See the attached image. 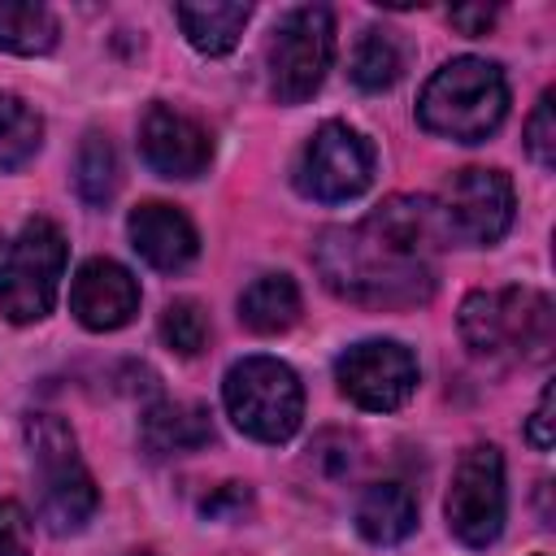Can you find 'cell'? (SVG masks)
<instances>
[{
  "label": "cell",
  "mask_w": 556,
  "mask_h": 556,
  "mask_svg": "<svg viewBox=\"0 0 556 556\" xmlns=\"http://www.w3.org/2000/svg\"><path fill=\"white\" fill-rule=\"evenodd\" d=\"M443 230L434 200L391 195L356 226H334L321 235L313 261L321 282L365 308H417L434 295V252Z\"/></svg>",
  "instance_id": "1"
},
{
  "label": "cell",
  "mask_w": 556,
  "mask_h": 556,
  "mask_svg": "<svg viewBox=\"0 0 556 556\" xmlns=\"http://www.w3.org/2000/svg\"><path fill=\"white\" fill-rule=\"evenodd\" d=\"M508 113V83L495 61L456 56L430 74L417 100V122L456 143H482Z\"/></svg>",
  "instance_id": "2"
},
{
  "label": "cell",
  "mask_w": 556,
  "mask_h": 556,
  "mask_svg": "<svg viewBox=\"0 0 556 556\" xmlns=\"http://www.w3.org/2000/svg\"><path fill=\"white\" fill-rule=\"evenodd\" d=\"M460 339L478 361H543L552 352V300L534 287L473 291L460 304Z\"/></svg>",
  "instance_id": "3"
},
{
  "label": "cell",
  "mask_w": 556,
  "mask_h": 556,
  "mask_svg": "<svg viewBox=\"0 0 556 556\" xmlns=\"http://www.w3.org/2000/svg\"><path fill=\"white\" fill-rule=\"evenodd\" d=\"M26 452L39 486V521L52 534H78L96 517L100 491L78 456L74 430L52 413H35L26 421Z\"/></svg>",
  "instance_id": "4"
},
{
  "label": "cell",
  "mask_w": 556,
  "mask_h": 556,
  "mask_svg": "<svg viewBox=\"0 0 556 556\" xmlns=\"http://www.w3.org/2000/svg\"><path fill=\"white\" fill-rule=\"evenodd\" d=\"M222 400H226L230 421L261 443H287L304 417V387H300L295 369L278 356L235 361L226 369Z\"/></svg>",
  "instance_id": "5"
},
{
  "label": "cell",
  "mask_w": 556,
  "mask_h": 556,
  "mask_svg": "<svg viewBox=\"0 0 556 556\" xmlns=\"http://www.w3.org/2000/svg\"><path fill=\"white\" fill-rule=\"evenodd\" d=\"M61 274H65V235L48 217L26 222L0 269V313L13 326L43 321L56 304Z\"/></svg>",
  "instance_id": "6"
},
{
  "label": "cell",
  "mask_w": 556,
  "mask_h": 556,
  "mask_svg": "<svg viewBox=\"0 0 556 556\" xmlns=\"http://www.w3.org/2000/svg\"><path fill=\"white\" fill-rule=\"evenodd\" d=\"M434 217L443 230V243H460V248H491L504 239V230L513 226V182L504 169H486V165H469L456 169L439 200H434Z\"/></svg>",
  "instance_id": "7"
},
{
  "label": "cell",
  "mask_w": 556,
  "mask_h": 556,
  "mask_svg": "<svg viewBox=\"0 0 556 556\" xmlns=\"http://www.w3.org/2000/svg\"><path fill=\"white\" fill-rule=\"evenodd\" d=\"M334 61V13L326 4L291 9L269 43V87L278 104H304Z\"/></svg>",
  "instance_id": "8"
},
{
  "label": "cell",
  "mask_w": 556,
  "mask_h": 556,
  "mask_svg": "<svg viewBox=\"0 0 556 556\" xmlns=\"http://www.w3.org/2000/svg\"><path fill=\"white\" fill-rule=\"evenodd\" d=\"M447 530L465 547H491L504 530L508 513V491H504V456L491 443H473L460 452L452 469V491H447Z\"/></svg>",
  "instance_id": "9"
},
{
  "label": "cell",
  "mask_w": 556,
  "mask_h": 556,
  "mask_svg": "<svg viewBox=\"0 0 556 556\" xmlns=\"http://www.w3.org/2000/svg\"><path fill=\"white\" fill-rule=\"evenodd\" d=\"M374 182V148L348 122H321L300 152L295 187L321 204H348Z\"/></svg>",
  "instance_id": "10"
},
{
  "label": "cell",
  "mask_w": 556,
  "mask_h": 556,
  "mask_svg": "<svg viewBox=\"0 0 556 556\" xmlns=\"http://www.w3.org/2000/svg\"><path fill=\"white\" fill-rule=\"evenodd\" d=\"M339 391L365 413H395L417 391V361L395 339H361L334 361Z\"/></svg>",
  "instance_id": "11"
},
{
  "label": "cell",
  "mask_w": 556,
  "mask_h": 556,
  "mask_svg": "<svg viewBox=\"0 0 556 556\" xmlns=\"http://www.w3.org/2000/svg\"><path fill=\"white\" fill-rule=\"evenodd\" d=\"M139 152L161 178H195L208 169L213 139L195 117L169 104H148L139 117Z\"/></svg>",
  "instance_id": "12"
},
{
  "label": "cell",
  "mask_w": 556,
  "mask_h": 556,
  "mask_svg": "<svg viewBox=\"0 0 556 556\" xmlns=\"http://www.w3.org/2000/svg\"><path fill=\"white\" fill-rule=\"evenodd\" d=\"M70 313L87 330H122L139 313V282L113 256H91L78 265L70 287Z\"/></svg>",
  "instance_id": "13"
},
{
  "label": "cell",
  "mask_w": 556,
  "mask_h": 556,
  "mask_svg": "<svg viewBox=\"0 0 556 556\" xmlns=\"http://www.w3.org/2000/svg\"><path fill=\"white\" fill-rule=\"evenodd\" d=\"M126 230H130V243L135 252L152 265V269H165V274H178L195 261L200 252V235L191 226V217L165 200H148L139 204L130 217H126Z\"/></svg>",
  "instance_id": "14"
},
{
  "label": "cell",
  "mask_w": 556,
  "mask_h": 556,
  "mask_svg": "<svg viewBox=\"0 0 556 556\" xmlns=\"http://www.w3.org/2000/svg\"><path fill=\"white\" fill-rule=\"evenodd\" d=\"M356 530L374 547L404 543L417 530V500L404 482H374L356 500Z\"/></svg>",
  "instance_id": "15"
},
{
  "label": "cell",
  "mask_w": 556,
  "mask_h": 556,
  "mask_svg": "<svg viewBox=\"0 0 556 556\" xmlns=\"http://www.w3.org/2000/svg\"><path fill=\"white\" fill-rule=\"evenodd\" d=\"M139 434L152 456H178V452H195V447L213 443V421H208V408H200V404L161 400L143 413Z\"/></svg>",
  "instance_id": "16"
},
{
  "label": "cell",
  "mask_w": 556,
  "mask_h": 556,
  "mask_svg": "<svg viewBox=\"0 0 556 556\" xmlns=\"http://www.w3.org/2000/svg\"><path fill=\"white\" fill-rule=\"evenodd\" d=\"M300 317V287L287 274H261L239 295V321L256 334H282Z\"/></svg>",
  "instance_id": "17"
},
{
  "label": "cell",
  "mask_w": 556,
  "mask_h": 556,
  "mask_svg": "<svg viewBox=\"0 0 556 556\" xmlns=\"http://www.w3.org/2000/svg\"><path fill=\"white\" fill-rule=\"evenodd\" d=\"M174 17H178V26H182V35L195 52L226 56L239 43L252 9L248 4H178Z\"/></svg>",
  "instance_id": "18"
},
{
  "label": "cell",
  "mask_w": 556,
  "mask_h": 556,
  "mask_svg": "<svg viewBox=\"0 0 556 556\" xmlns=\"http://www.w3.org/2000/svg\"><path fill=\"white\" fill-rule=\"evenodd\" d=\"M56 17L48 4L35 0H0V52L17 56H43L56 48Z\"/></svg>",
  "instance_id": "19"
},
{
  "label": "cell",
  "mask_w": 556,
  "mask_h": 556,
  "mask_svg": "<svg viewBox=\"0 0 556 556\" xmlns=\"http://www.w3.org/2000/svg\"><path fill=\"white\" fill-rule=\"evenodd\" d=\"M404 74V43L387 26H369L352 52V83L361 91H387Z\"/></svg>",
  "instance_id": "20"
},
{
  "label": "cell",
  "mask_w": 556,
  "mask_h": 556,
  "mask_svg": "<svg viewBox=\"0 0 556 556\" xmlns=\"http://www.w3.org/2000/svg\"><path fill=\"white\" fill-rule=\"evenodd\" d=\"M43 143V117L13 91H0V169H22Z\"/></svg>",
  "instance_id": "21"
},
{
  "label": "cell",
  "mask_w": 556,
  "mask_h": 556,
  "mask_svg": "<svg viewBox=\"0 0 556 556\" xmlns=\"http://www.w3.org/2000/svg\"><path fill=\"white\" fill-rule=\"evenodd\" d=\"M74 187L83 195V204L100 208L113 200L117 191V152L113 143L100 135V130H87L83 143H78V156H74Z\"/></svg>",
  "instance_id": "22"
},
{
  "label": "cell",
  "mask_w": 556,
  "mask_h": 556,
  "mask_svg": "<svg viewBox=\"0 0 556 556\" xmlns=\"http://www.w3.org/2000/svg\"><path fill=\"white\" fill-rule=\"evenodd\" d=\"M161 339L178 356H200L204 343H208V317H204V308L195 300L165 304V313H161Z\"/></svg>",
  "instance_id": "23"
},
{
  "label": "cell",
  "mask_w": 556,
  "mask_h": 556,
  "mask_svg": "<svg viewBox=\"0 0 556 556\" xmlns=\"http://www.w3.org/2000/svg\"><path fill=\"white\" fill-rule=\"evenodd\" d=\"M526 152L534 156V165L552 169L556 165V96L543 91L530 122H526Z\"/></svg>",
  "instance_id": "24"
},
{
  "label": "cell",
  "mask_w": 556,
  "mask_h": 556,
  "mask_svg": "<svg viewBox=\"0 0 556 556\" xmlns=\"http://www.w3.org/2000/svg\"><path fill=\"white\" fill-rule=\"evenodd\" d=\"M0 556H30V517L13 500H0Z\"/></svg>",
  "instance_id": "25"
},
{
  "label": "cell",
  "mask_w": 556,
  "mask_h": 556,
  "mask_svg": "<svg viewBox=\"0 0 556 556\" xmlns=\"http://www.w3.org/2000/svg\"><path fill=\"white\" fill-rule=\"evenodd\" d=\"M526 439L539 447V452H547L552 447V382L539 391V404H534V417L526 421Z\"/></svg>",
  "instance_id": "26"
},
{
  "label": "cell",
  "mask_w": 556,
  "mask_h": 556,
  "mask_svg": "<svg viewBox=\"0 0 556 556\" xmlns=\"http://www.w3.org/2000/svg\"><path fill=\"white\" fill-rule=\"evenodd\" d=\"M495 22V9L473 4V9H452V26H460L465 35H486V26Z\"/></svg>",
  "instance_id": "27"
}]
</instances>
